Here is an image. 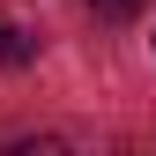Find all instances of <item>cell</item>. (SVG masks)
Listing matches in <instances>:
<instances>
[{
  "label": "cell",
  "instance_id": "cell-1",
  "mask_svg": "<svg viewBox=\"0 0 156 156\" xmlns=\"http://www.w3.org/2000/svg\"><path fill=\"white\" fill-rule=\"evenodd\" d=\"M30 60H37V37L15 30V23H0V67H30Z\"/></svg>",
  "mask_w": 156,
  "mask_h": 156
},
{
  "label": "cell",
  "instance_id": "cell-2",
  "mask_svg": "<svg viewBox=\"0 0 156 156\" xmlns=\"http://www.w3.org/2000/svg\"><path fill=\"white\" fill-rule=\"evenodd\" d=\"M0 156H74V149L60 141V134H30V141H8Z\"/></svg>",
  "mask_w": 156,
  "mask_h": 156
},
{
  "label": "cell",
  "instance_id": "cell-3",
  "mask_svg": "<svg viewBox=\"0 0 156 156\" xmlns=\"http://www.w3.org/2000/svg\"><path fill=\"white\" fill-rule=\"evenodd\" d=\"M89 8H97V15H112V23H126V15H141L149 0H89Z\"/></svg>",
  "mask_w": 156,
  "mask_h": 156
},
{
  "label": "cell",
  "instance_id": "cell-4",
  "mask_svg": "<svg viewBox=\"0 0 156 156\" xmlns=\"http://www.w3.org/2000/svg\"><path fill=\"white\" fill-rule=\"evenodd\" d=\"M149 45H156V37H149Z\"/></svg>",
  "mask_w": 156,
  "mask_h": 156
}]
</instances>
